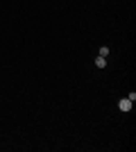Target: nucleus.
Segmentation results:
<instances>
[{"instance_id": "obj_2", "label": "nucleus", "mask_w": 136, "mask_h": 152, "mask_svg": "<svg viewBox=\"0 0 136 152\" xmlns=\"http://www.w3.org/2000/svg\"><path fill=\"white\" fill-rule=\"evenodd\" d=\"M104 64H107L104 57H95V66H97V68H104Z\"/></svg>"}, {"instance_id": "obj_3", "label": "nucleus", "mask_w": 136, "mask_h": 152, "mask_svg": "<svg viewBox=\"0 0 136 152\" xmlns=\"http://www.w3.org/2000/svg\"><path fill=\"white\" fill-rule=\"evenodd\" d=\"M107 55H109V48H107V45H102V48H100V55H97V57H107Z\"/></svg>"}, {"instance_id": "obj_1", "label": "nucleus", "mask_w": 136, "mask_h": 152, "mask_svg": "<svg viewBox=\"0 0 136 152\" xmlns=\"http://www.w3.org/2000/svg\"><path fill=\"white\" fill-rule=\"evenodd\" d=\"M132 104H134V102H132L129 98H125V100L118 102V109H120V111H132Z\"/></svg>"}]
</instances>
